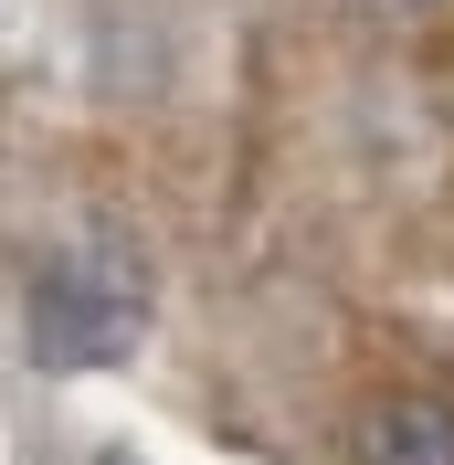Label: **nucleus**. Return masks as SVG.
I'll return each instance as SVG.
<instances>
[{
    "label": "nucleus",
    "instance_id": "obj_4",
    "mask_svg": "<svg viewBox=\"0 0 454 465\" xmlns=\"http://www.w3.org/2000/svg\"><path fill=\"white\" fill-rule=\"evenodd\" d=\"M95 465H138V455H127V444H116V455H95Z\"/></svg>",
    "mask_w": 454,
    "mask_h": 465
},
{
    "label": "nucleus",
    "instance_id": "obj_2",
    "mask_svg": "<svg viewBox=\"0 0 454 465\" xmlns=\"http://www.w3.org/2000/svg\"><path fill=\"white\" fill-rule=\"evenodd\" d=\"M360 465H454V402L444 391H391L360 412Z\"/></svg>",
    "mask_w": 454,
    "mask_h": 465
},
{
    "label": "nucleus",
    "instance_id": "obj_3",
    "mask_svg": "<svg viewBox=\"0 0 454 465\" xmlns=\"http://www.w3.org/2000/svg\"><path fill=\"white\" fill-rule=\"evenodd\" d=\"M370 11H444V0H370Z\"/></svg>",
    "mask_w": 454,
    "mask_h": 465
},
{
    "label": "nucleus",
    "instance_id": "obj_1",
    "mask_svg": "<svg viewBox=\"0 0 454 465\" xmlns=\"http://www.w3.org/2000/svg\"><path fill=\"white\" fill-rule=\"evenodd\" d=\"M148 328V254L127 232H85L32 275V360L43 371H116Z\"/></svg>",
    "mask_w": 454,
    "mask_h": 465
}]
</instances>
